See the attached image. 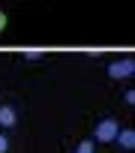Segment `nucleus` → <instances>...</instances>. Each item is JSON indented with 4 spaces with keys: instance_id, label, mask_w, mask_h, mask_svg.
Listing matches in <instances>:
<instances>
[{
    "instance_id": "nucleus-1",
    "label": "nucleus",
    "mask_w": 135,
    "mask_h": 153,
    "mask_svg": "<svg viewBox=\"0 0 135 153\" xmlns=\"http://www.w3.org/2000/svg\"><path fill=\"white\" fill-rule=\"evenodd\" d=\"M117 132H120V120H117V117H111V114H105V117L96 123L93 141H99V144H111V141L117 138Z\"/></svg>"
},
{
    "instance_id": "nucleus-2",
    "label": "nucleus",
    "mask_w": 135,
    "mask_h": 153,
    "mask_svg": "<svg viewBox=\"0 0 135 153\" xmlns=\"http://www.w3.org/2000/svg\"><path fill=\"white\" fill-rule=\"evenodd\" d=\"M108 72V78L111 81H123V78H132V72H135V60L132 57H120V60H111L105 66Z\"/></svg>"
},
{
    "instance_id": "nucleus-3",
    "label": "nucleus",
    "mask_w": 135,
    "mask_h": 153,
    "mask_svg": "<svg viewBox=\"0 0 135 153\" xmlns=\"http://www.w3.org/2000/svg\"><path fill=\"white\" fill-rule=\"evenodd\" d=\"M15 126H18L15 105H0V129H15Z\"/></svg>"
},
{
    "instance_id": "nucleus-4",
    "label": "nucleus",
    "mask_w": 135,
    "mask_h": 153,
    "mask_svg": "<svg viewBox=\"0 0 135 153\" xmlns=\"http://www.w3.org/2000/svg\"><path fill=\"white\" fill-rule=\"evenodd\" d=\"M123 150H132L135 147V129H129V126H120V132H117V138H114Z\"/></svg>"
},
{
    "instance_id": "nucleus-5",
    "label": "nucleus",
    "mask_w": 135,
    "mask_h": 153,
    "mask_svg": "<svg viewBox=\"0 0 135 153\" xmlns=\"http://www.w3.org/2000/svg\"><path fill=\"white\" fill-rule=\"evenodd\" d=\"M21 57H24L27 63H36V60H45V57H48V51H33V48H27Z\"/></svg>"
},
{
    "instance_id": "nucleus-6",
    "label": "nucleus",
    "mask_w": 135,
    "mask_h": 153,
    "mask_svg": "<svg viewBox=\"0 0 135 153\" xmlns=\"http://www.w3.org/2000/svg\"><path fill=\"white\" fill-rule=\"evenodd\" d=\"M93 150H96V141H93V138H84V141L75 147V153H93Z\"/></svg>"
},
{
    "instance_id": "nucleus-7",
    "label": "nucleus",
    "mask_w": 135,
    "mask_h": 153,
    "mask_svg": "<svg viewBox=\"0 0 135 153\" xmlns=\"http://www.w3.org/2000/svg\"><path fill=\"white\" fill-rule=\"evenodd\" d=\"M6 27H9V15L6 9H0V33H6Z\"/></svg>"
},
{
    "instance_id": "nucleus-8",
    "label": "nucleus",
    "mask_w": 135,
    "mask_h": 153,
    "mask_svg": "<svg viewBox=\"0 0 135 153\" xmlns=\"http://www.w3.org/2000/svg\"><path fill=\"white\" fill-rule=\"evenodd\" d=\"M123 102H126V105H135V90H132V87L123 90Z\"/></svg>"
},
{
    "instance_id": "nucleus-9",
    "label": "nucleus",
    "mask_w": 135,
    "mask_h": 153,
    "mask_svg": "<svg viewBox=\"0 0 135 153\" xmlns=\"http://www.w3.org/2000/svg\"><path fill=\"white\" fill-rule=\"evenodd\" d=\"M0 153H9V138L0 132Z\"/></svg>"
}]
</instances>
